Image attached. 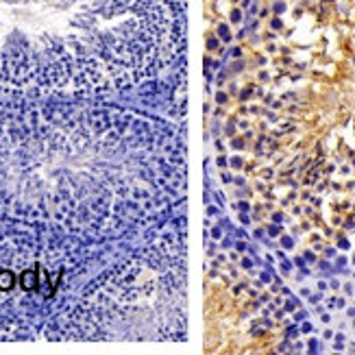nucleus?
I'll use <instances>...</instances> for the list:
<instances>
[{
	"mask_svg": "<svg viewBox=\"0 0 355 355\" xmlns=\"http://www.w3.org/2000/svg\"><path fill=\"white\" fill-rule=\"evenodd\" d=\"M170 126L87 103L0 105V218L68 233H120L181 196Z\"/></svg>",
	"mask_w": 355,
	"mask_h": 355,
	"instance_id": "f257e3e1",
	"label": "nucleus"
},
{
	"mask_svg": "<svg viewBox=\"0 0 355 355\" xmlns=\"http://www.w3.org/2000/svg\"><path fill=\"white\" fill-rule=\"evenodd\" d=\"M185 50L179 0H0V92L109 94Z\"/></svg>",
	"mask_w": 355,
	"mask_h": 355,
	"instance_id": "f03ea898",
	"label": "nucleus"
},
{
	"mask_svg": "<svg viewBox=\"0 0 355 355\" xmlns=\"http://www.w3.org/2000/svg\"><path fill=\"white\" fill-rule=\"evenodd\" d=\"M181 292V260L170 242L148 246L96 279L66 318L61 340H176L172 296Z\"/></svg>",
	"mask_w": 355,
	"mask_h": 355,
	"instance_id": "7ed1b4c3",
	"label": "nucleus"
},
{
	"mask_svg": "<svg viewBox=\"0 0 355 355\" xmlns=\"http://www.w3.org/2000/svg\"><path fill=\"white\" fill-rule=\"evenodd\" d=\"M15 286V272L11 268H0V292H11Z\"/></svg>",
	"mask_w": 355,
	"mask_h": 355,
	"instance_id": "20e7f679",
	"label": "nucleus"
}]
</instances>
